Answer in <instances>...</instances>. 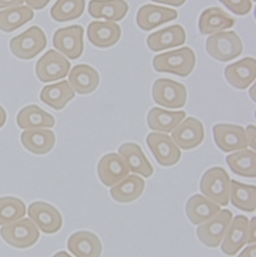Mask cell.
<instances>
[{"instance_id": "1", "label": "cell", "mask_w": 256, "mask_h": 257, "mask_svg": "<svg viewBox=\"0 0 256 257\" xmlns=\"http://www.w3.org/2000/svg\"><path fill=\"white\" fill-rule=\"evenodd\" d=\"M196 62L195 51L187 46L156 56L153 60V66L154 69L160 73L188 77L194 71Z\"/></svg>"}, {"instance_id": "2", "label": "cell", "mask_w": 256, "mask_h": 257, "mask_svg": "<svg viewBox=\"0 0 256 257\" xmlns=\"http://www.w3.org/2000/svg\"><path fill=\"white\" fill-rule=\"evenodd\" d=\"M200 190L205 197L219 206H226L229 203L230 177L222 167L210 168L201 178Z\"/></svg>"}, {"instance_id": "3", "label": "cell", "mask_w": 256, "mask_h": 257, "mask_svg": "<svg viewBox=\"0 0 256 257\" xmlns=\"http://www.w3.org/2000/svg\"><path fill=\"white\" fill-rule=\"evenodd\" d=\"M244 45L235 31H221L207 38V53L217 61L229 62L242 55Z\"/></svg>"}, {"instance_id": "4", "label": "cell", "mask_w": 256, "mask_h": 257, "mask_svg": "<svg viewBox=\"0 0 256 257\" xmlns=\"http://www.w3.org/2000/svg\"><path fill=\"white\" fill-rule=\"evenodd\" d=\"M46 46V35L37 26H32L22 34L14 37L10 42L12 53L22 60H31L35 58L42 53Z\"/></svg>"}, {"instance_id": "5", "label": "cell", "mask_w": 256, "mask_h": 257, "mask_svg": "<svg viewBox=\"0 0 256 257\" xmlns=\"http://www.w3.org/2000/svg\"><path fill=\"white\" fill-rule=\"evenodd\" d=\"M0 235L11 246L19 249L32 247L39 240L38 227L29 218H22L14 223L4 225Z\"/></svg>"}, {"instance_id": "6", "label": "cell", "mask_w": 256, "mask_h": 257, "mask_svg": "<svg viewBox=\"0 0 256 257\" xmlns=\"http://www.w3.org/2000/svg\"><path fill=\"white\" fill-rule=\"evenodd\" d=\"M153 99L157 105L168 109H179L186 106L188 99L187 88L183 83L160 78L154 82Z\"/></svg>"}, {"instance_id": "7", "label": "cell", "mask_w": 256, "mask_h": 257, "mask_svg": "<svg viewBox=\"0 0 256 257\" xmlns=\"http://www.w3.org/2000/svg\"><path fill=\"white\" fill-rule=\"evenodd\" d=\"M233 213L227 209L221 210L216 216L209 219L197 228L199 240L207 247L216 248L224 239L232 223Z\"/></svg>"}, {"instance_id": "8", "label": "cell", "mask_w": 256, "mask_h": 257, "mask_svg": "<svg viewBox=\"0 0 256 257\" xmlns=\"http://www.w3.org/2000/svg\"><path fill=\"white\" fill-rule=\"evenodd\" d=\"M71 69L70 62L56 50L50 49L36 64V75L42 82L64 79Z\"/></svg>"}, {"instance_id": "9", "label": "cell", "mask_w": 256, "mask_h": 257, "mask_svg": "<svg viewBox=\"0 0 256 257\" xmlns=\"http://www.w3.org/2000/svg\"><path fill=\"white\" fill-rule=\"evenodd\" d=\"M84 29L82 26H70L61 28L54 34L53 44L71 60L82 56L84 50Z\"/></svg>"}, {"instance_id": "10", "label": "cell", "mask_w": 256, "mask_h": 257, "mask_svg": "<svg viewBox=\"0 0 256 257\" xmlns=\"http://www.w3.org/2000/svg\"><path fill=\"white\" fill-rule=\"evenodd\" d=\"M147 145L156 161L165 167L177 164L182 158V152L172 138L163 134L153 133L147 137Z\"/></svg>"}, {"instance_id": "11", "label": "cell", "mask_w": 256, "mask_h": 257, "mask_svg": "<svg viewBox=\"0 0 256 257\" xmlns=\"http://www.w3.org/2000/svg\"><path fill=\"white\" fill-rule=\"evenodd\" d=\"M29 217L33 223L47 235L58 233L63 226V217L60 211L45 202L31 203L28 210Z\"/></svg>"}, {"instance_id": "12", "label": "cell", "mask_w": 256, "mask_h": 257, "mask_svg": "<svg viewBox=\"0 0 256 257\" xmlns=\"http://www.w3.org/2000/svg\"><path fill=\"white\" fill-rule=\"evenodd\" d=\"M131 169L120 154L110 153L102 157L97 165V174L106 187H114L130 175Z\"/></svg>"}, {"instance_id": "13", "label": "cell", "mask_w": 256, "mask_h": 257, "mask_svg": "<svg viewBox=\"0 0 256 257\" xmlns=\"http://www.w3.org/2000/svg\"><path fill=\"white\" fill-rule=\"evenodd\" d=\"M216 146L224 153L245 150L248 147L246 132L242 126L234 124H216L213 127Z\"/></svg>"}, {"instance_id": "14", "label": "cell", "mask_w": 256, "mask_h": 257, "mask_svg": "<svg viewBox=\"0 0 256 257\" xmlns=\"http://www.w3.org/2000/svg\"><path fill=\"white\" fill-rule=\"evenodd\" d=\"M173 142L184 150H192L199 147L205 139L203 123L194 118L188 117L172 132Z\"/></svg>"}, {"instance_id": "15", "label": "cell", "mask_w": 256, "mask_h": 257, "mask_svg": "<svg viewBox=\"0 0 256 257\" xmlns=\"http://www.w3.org/2000/svg\"><path fill=\"white\" fill-rule=\"evenodd\" d=\"M248 239L249 219L244 215H237L227 229L221 251L228 256H234L248 243Z\"/></svg>"}, {"instance_id": "16", "label": "cell", "mask_w": 256, "mask_h": 257, "mask_svg": "<svg viewBox=\"0 0 256 257\" xmlns=\"http://www.w3.org/2000/svg\"><path fill=\"white\" fill-rule=\"evenodd\" d=\"M121 27L114 22L94 21L88 25V40L99 48H108L115 45L121 39Z\"/></svg>"}, {"instance_id": "17", "label": "cell", "mask_w": 256, "mask_h": 257, "mask_svg": "<svg viewBox=\"0 0 256 257\" xmlns=\"http://www.w3.org/2000/svg\"><path fill=\"white\" fill-rule=\"evenodd\" d=\"M224 76L229 84L238 89H246L255 81L256 61L254 58H245L239 62L228 65L224 70Z\"/></svg>"}, {"instance_id": "18", "label": "cell", "mask_w": 256, "mask_h": 257, "mask_svg": "<svg viewBox=\"0 0 256 257\" xmlns=\"http://www.w3.org/2000/svg\"><path fill=\"white\" fill-rule=\"evenodd\" d=\"M178 13L175 10L154 5L143 6L137 15V23L144 31H151L164 23L176 20Z\"/></svg>"}, {"instance_id": "19", "label": "cell", "mask_w": 256, "mask_h": 257, "mask_svg": "<svg viewBox=\"0 0 256 257\" xmlns=\"http://www.w3.org/2000/svg\"><path fill=\"white\" fill-rule=\"evenodd\" d=\"M187 41V33L181 25H173L157 32L152 33L147 44L153 51H161L167 48L184 45Z\"/></svg>"}, {"instance_id": "20", "label": "cell", "mask_w": 256, "mask_h": 257, "mask_svg": "<svg viewBox=\"0 0 256 257\" xmlns=\"http://www.w3.org/2000/svg\"><path fill=\"white\" fill-rule=\"evenodd\" d=\"M236 20L219 8L204 11L199 19V30L204 35L215 34L233 28Z\"/></svg>"}, {"instance_id": "21", "label": "cell", "mask_w": 256, "mask_h": 257, "mask_svg": "<svg viewBox=\"0 0 256 257\" xmlns=\"http://www.w3.org/2000/svg\"><path fill=\"white\" fill-rule=\"evenodd\" d=\"M21 142L26 150L35 155H44L54 149L56 136L53 131L43 128L26 130L21 135Z\"/></svg>"}, {"instance_id": "22", "label": "cell", "mask_w": 256, "mask_h": 257, "mask_svg": "<svg viewBox=\"0 0 256 257\" xmlns=\"http://www.w3.org/2000/svg\"><path fill=\"white\" fill-rule=\"evenodd\" d=\"M68 249L76 257H100L102 245L96 235L82 230L69 238Z\"/></svg>"}, {"instance_id": "23", "label": "cell", "mask_w": 256, "mask_h": 257, "mask_svg": "<svg viewBox=\"0 0 256 257\" xmlns=\"http://www.w3.org/2000/svg\"><path fill=\"white\" fill-rule=\"evenodd\" d=\"M128 11L130 7L125 0H90L88 5V13L92 18L110 22H120Z\"/></svg>"}, {"instance_id": "24", "label": "cell", "mask_w": 256, "mask_h": 257, "mask_svg": "<svg viewBox=\"0 0 256 257\" xmlns=\"http://www.w3.org/2000/svg\"><path fill=\"white\" fill-rule=\"evenodd\" d=\"M186 211L188 218L194 224H202L216 216L220 211L218 204L202 195L193 196L187 203Z\"/></svg>"}, {"instance_id": "25", "label": "cell", "mask_w": 256, "mask_h": 257, "mask_svg": "<svg viewBox=\"0 0 256 257\" xmlns=\"http://www.w3.org/2000/svg\"><path fill=\"white\" fill-rule=\"evenodd\" d=\"M69 82L78 93L88 94L98 87L99 74L91 66L80 64L75 66L70 72Z\"/></svg>"}, {"instance_id": "26", "label": "cell", "mask_w": 256, "mask_h": 257, "mask_svg": "<svg viewBox=\"0 0 256 257\" xmlns=\"http://www.w3.org/2000/svg\"><path fill=\"white\" fill-rule=\"evenodd\" d=\"M118 152L127 163L131 171L141 174L146 178H149L153 175V166L146 157L142 148L138 144H123L119 147Z\"/></svg>"}, {"instance_id": "27", "label": "cell", "mask_w": 256, "mask_h": 257, "mask_svg": "<svg viewBox=\"0 0 256 257\" xmlns=\"http://www.w3.org/2000/svg\"><path fill=\"white\" fill-rule=\"evenodd\" d=\"M17 123L22 130H37V128H53L56 119L36 105H30L22 109L17 116Z\"/></svg>"}, {"instance_id": "28", "label": "cell", "mask_w": 256, "mask_h": 257, "mask_svg": "<svg viewBox=\"0 0 256 257\" xmlns=\"http://www.w3.org/2000/svg\"><path fill=\"white\" fill-rule=\"evenodd\" d=\"M74 97L75 91L66 80L56 84L46 85L40 92V99L42 102L55 110L64 109Z\"/></svg>"}, {"instance_id": "29", "label": "cell", "mask_w": 256, "mask_h": 257, "mask_svg": "<svg viewBox=\"0 0 256 257\" xmlns=\"http://www.w3.org/2000/svg\"><path fill=\"white\" fill-rule=\"evenodd\" d=\"M186 112H170L160 108H153L148 114V125L151 130L165 134L172 133L186 118Z\"/></svg>"}, {"instance_id": "30", "label": "cell", "mask_w": 256, "mask_h": 257, "mask_svg": "<svg viewBox=\"0 0 256 257\" xmlns=\"http://www.w3.org/2000/svg\"><path fill=\"white\" fill-rule=\"evenodd\" d=\"M146 183L138 175H128L122 182L112 187L110 194L119 203H132L138 200L144 193Z\"/></svg>"}, {"instance_id": "31", "label": "cell", "mask_w": 256, "mask_h": 257, "mask_svg": "<svg viewBox=\"0 0 256 257\" xmlns=\"http://www.w3.org/2000/svg\"><path fill=\"white\" fill-rule=\"evenodd\" d=\"M34 12L30 7L18 6L0 12V30L11 33L32 21Z\"/></svg>"}, {"instance_id": "32", "label": "cell", "mask_w": 256, "mask_h": 257, "mask_svg": "<svg viewBox=\"0 0 256 257\" xmlns=\"http://www.w3.org/2000/svg\"><path fill=\"white\" fill-rule=\"evenodd\" d=\"M226 163L234 173L243 177L255 178L256 176V155L251 150H241L226 157Z\"/></svg>"}, {"instance_id": "33", "label": "cell", "mask_w": 256, "mask_h": 257, "mask_svg": "<svg viewBox=\"0 0 256 257\" xmlns=\"http://www.w3.org/2000/svg\"><path fill=\"white\" fill-rule=\"evenodd\" d=\"M230 202L240 210L254 212L256 209V189L255 186L241 184L230 181Z\"/></svg>"}, {"instance_id": "34", "label": "cell", "mask_w": 256, "mask_h": 257, "mask_svg": "<svg viewBox=\"0 0 256 257\" xmlns=\"http://www.w3.org/2000/svg\"><path fill=\"white\" fill-rule=\"evenodd\" d=\"M85 5V0H58L50 10V16L59 23L69 22L83 15Z\"/></svg>"}, {"instance_id": "35", "label": "cell", "mask_w": 256, "mask_h": 257, "mask_svg": "<svg viewBox=\"0 0 256 257\" xmlns=\"http://www.w3.org/2000/svg\"><path fill=\"white\" fill-rule=\"evenodd\" d=\"M26 215V205L19 198H0V225L14 223Z\"/></svg>"}, {"instance_id": "36", "label": "cell", "mask_w": 256, "mask_h": 257, "mask_svg": "<svg viewBox=\"0 0 256 257\" xmlns=\"http://www.w3.org/2000/svg\"><path fill=\"white\" fill-rule=\"evenodd\" d=\"M230 12L238 16L248 15L252 10V0H219Z\"/></svg>"}, {"instance_id": "37", "label": "cell", "mask_w": 256, "mask_h": 257, "mask_svg": "<svg viewBox=\"0 0 256 257\" xmlns=\"http://www.w3.org/2000/svg\"><path fill=\"white\" fill-rule=\"evenodd\" d=\"M51 0H25V3L28 5L31 9L34 10H43L45 7L49 5Z\"/></svg>"}, {"instance_id": "38", "label": "cell", "mask_w": 256, "mask_h": 257, "mask_svg": "<svg viewBox=\"0 0 256 257\" xmlns=\"http://www.w3.org/2000/svg\"><path fill=\"white\" fill-rule=\"evenodd\" d=\"M245 132H246L248 146H250L254 151L255 150V135H256L255 126L254 125H248L247 128L245 130Z\"/></svg>"}, {"instance_id": "39", "label": "cell", "mask_w": 256, "mask_h": 257, "mask_svg": "<svg viewBox=\"0 0 256 257\" xmlns=\"http://www.w3.org/2000/svg\"><path fill=\"white\" fill-rule=\"evenodd\" d=\"M25 0H0V9L14 8L18 6H22Z\"/></svg>"}, {"instance_id": "40", "label": "cell", "mask_w": 256, "mask_h": 257, "mask_svg": "<svg viewBox=\"0 0 256 257\" xmlns=\"http://www.w3.org/2000/svg\"><path fill=\"white\" fill-rule=\"evenodd\" d=\"M152 2L162 4V5L171 6V7H182L186 4L187 0H152Z\"/></svg>"}, {"instance_id": "41", "label": "cell", "mask_w": 256, "mask_h": 257, "mask_svg": "<svg viewBox=\"0 0 256 257\" xmlns=\"http://www.w3.org/2000/svg\"><path fill=\"white\" fill-rule=\"evenodd\" d=\"M239 257H256V246L251 245L247 247L240 255Z\"/></svg>"}, {"instance_id": "42", "label": "cell", "mask_w": 256, "mask_h": 257, "mask_svg": "<svg viewBox=\"0 0 256 257\" xmlns=\"http://www.w3.org/2000/svg\"><path fill=\"white\" fill-rule=\"evenodd\" d=\"M249 244H254L255 243V218H252L251 220V225H249V239H248Z\"/></svg>"}, {"instance_id": "43", "label": "cell", "mask_w": 256, "mask_h": 257, "mask_svg": "<svg viewBox=\"0 0 256 257\" xmlns=\"http://www.w3.org/2000/svg\"><path fill=\"white\" fill-rule=\"evenodd\" d=\"M7 119H8V115H7V112L6 110L0 106V128H3L7 122Z\"/></svg>"}, {"instance_id": "44", "label": "cell", "mask_w": 256, "mask_h": 257, "mask_svg": "<svg viewBox=\"0 0 256 257\" xmlns=\"http://www.w3.org/2000/svg\"><path fill=\"white\" fill-rule=\"evenodd\" d=\"M53 257H72V256L70 254H68L67 252H65V251H60L57 254H55Z\"/></svg>"}, {"instance_id": "45", "label": "cell", "mask_w": 256, "mask_h": 257, "mask_svg": "<svg viewBox=\"0 0 256 257\" xmlns=\"http://www.w3.org/2000/svg\"><path fill=\"white\" fill-rule=\"evenodd\" d=\"M250 95H251V98L255 101V85H253V87L251 88V90H250Z\"/></svg>"}, {"instance_id": "46", "label": "cell", "mask_w": 256, "mask_h": 257, "mask_svg": "<svg viewBox=\"0 0 256 257\" xmlns=\"http://www.w3.org/2000/svg\"><path fill=\"white\" fill-rule=\"evenodd\" d=\"M253 2H255V0H253Z\"/></svg>"}]
</instances>
